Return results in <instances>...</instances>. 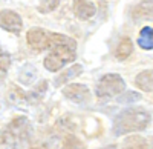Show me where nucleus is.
I'll use <instances>...</instances> for the list:
<instances>
[{"mask_svg": "<svg viewBox=\"0 0 153 149\" xmlns=\"http://www.w3.org/2000/svg\"><path fill=\"white\" fill-rule=\"evenodd\" d=\"M9 66H11V57H9V54L0 51V79H3L6 76Z\"/></svg>", "mask_w": 153, "mask_h": 149, "instance_id": "obj_19", "label": "nucleus"}, {"mask_svg": "<svg viewBox=\"0 0 153 149\" xmlns=\"http://www.w3.org/2000/svg\"><path fill=\"white\" fill-rule=\"evenodd\" d=\"M46 91H48V82H46V80H42L31 92L26 94V95H28L29 105H37V103H40L42 98H43L45 94H46Z\"/></svg>", "mask_w": 153, "mask_h": 149, "instance_id": "obj_13", "label": "nucleus"}, {"mask_svg": "<svg viewBox=\"0 0 153 149\" xmlns=\"http://www.w3.org/2000/svg\"><path fill=\"white\" fill-rule=\"evenodd\" d=\"M126 89V82L120 74H106L97 83V97L100 100L109 98L121 94Z\"/></svg>", "mask_w": 153, "mask_h": 149, "instance_id": "obj_4", "label": "nucleus"}, {"mask_svg": "<svg viewBox=\"0 0 153 149\" xmlns=\"http://www.w3.org/2000/svg\"><path fill=\"white\" fill-rule=\"evenodd\" d=\"M152 6H153L152 0L141 2L139 5L135 6V9H133V12H132V19H133L135 22H138V20H146V19H152Z\"/></svg>", "mask_w": 153, "mask_h": 149, "instance_id": "obj_11", "label": "nucleus"}, {"mask_svg": "<svg viewBox=\"0 0 153 149\" xmlns=\"http://www.w3.org/2000/svg\"><path fill=\"white\" fill-rule=\"evenodd\" d=\"M138 45L143 49H147V51L153 49V28L152 26H144L141 29L138 37Z\"/></svg>", "mask_w": 153, "mask_h": 149, "instance_id": "obj_15", "label": "nucleus"}, {"mask_svg": "<svg viewBox=\"0 0 153 149\" xmlns=\"http://www.w3.org/2000/svg\"><path fill=\"white\" fill-rule=\"evenodd\" d=\"M0 28H3L5 31L12 32V34H20L23 29L22 17L11 9L0 11Z\"/></svg>", "mask_w": 153, "mask_h": 149, "instance_id": "obj_5", "label": "nucleus"}, {"mask_svg": "<svg viewBox=\"0 0 153 149\" xmlns=\"http://www.w3.org/2000/svg\"><path fill=\"white\" fill-rule=\"evenodd\" d=\"M58 5H60V0H42L37 9H38V12H42V14H46V12L54 11Z\"/></svg>", "mask_w": 153, "mask_h": 149, "instance_id": "obj_18", "label": "nucleus"}, {"mask_svg": "<svg viewBox=\"0 0 153 149\" xmlns=\"http://www.w3.org/2000/svg\"><path fill=\"white\" fill-rule=\"evenodd\" d=\"M135 85L138 86L141 91L144 92H152L153 89V76H152V71H143V72H139L136 79H135Z\"/></svg>", "mask_w": 153, "mask_h": 149, "instance_id": "obj_12", "label": "nucleus"}, {"mask_svg": "<svg viewBox=\"0 0 153 149\" xmlns=\"http://www.w3.org/2000/svg\"><path fill=\"white\" fill-rule=\"evenodd\" d=\"M123 148H136V149H146V148H150L149 142L139 135H130L124 140V145Z\"/></svg>", "mask_w": 153, "mask_h": 149, "instance_id": "obj_17", "label": "nucleus"}, {"mask_svg": "<svg viewBox=\"0 0 153 149\" xmlns=\"http://www.w3.org/2000/svg\"><path fill=\"white\" fill-rule=\"evenodd\" d=\"M81 72H83V66H81V65H74V66H71L69 69H66L65 72H61L60 76H57V77L54 79V85H55V86H61V85L71 83L75 77L81 76Z\"/></svg>", "mask_w": 153, "mask_h": 149, "instance_id": "obj_10", "label": "nucleus"}, {"mask_svg": "<svg viewBox=\"0 0 153 149\" xmlns=\"http://www.w3.org/2000/svg\"><path fill=\"white\" fill-rule=\"evenodd\" d=\"M61 148H84V146L74 134H68L65 137V140H63V143H61Z\"/></svg>", "mask_w": 153, "mask_h": 149, "instance_id": "obj_21", "label": "nucleus"}, {"mask_svg": "<svg viewBox=\"0 0 153 149\" xmlns=\"http://www.w3.org/2000/svg\"><path fill=\"white\" fill-rule=\"evenodd\" d=\"M31 125L26 117H16L0 134V143L5 148H28Z\"/></svg>", "mask_w": 153, "mask_h": 149, "instance_id": "obj_3", "label": "nucleus"}, {"mask_svg": "<svg viewBox=\"0 0 153 149\" xmlns=\"http://www.w3.org/2000/svg\"><path fill=\"white\" fill-rule=\"evenodd\" d=\"M132 52H133V42L129 37H124V39L118 43L117 49H115V57L118 60H126Z\"/></svg>", "mask_w": 153, "mask_h": 149, "instance_id": "obj_14", "label": "nucleus"}, {"mask_svg": "<svg viewBox=\"0 0 153 149\" xmlns=\"http://www.w3.org/2000/svg\"><path fill=\"white\" fill-rule=\"evenodd\" d=\"M26 40L28 45L34 49V51L40 52L48 49V40H49V31L43 28H31L26 32Z\"/></svg>", "mask_w": 153, "mask_h": 149, "instance_id": "obj_6", "label": "nucleus"}, {"mask_svg": "<svg viewBox=\"0 0 153 149\" xmlns=\"http://www.w3.org/2000/svg\"><path fill=\"white\" fill-rule=\"evenodd\" d=\"M37 77V69L35 66L32 65H25L22 68V72H20V76H19V80L23 83V85H32L34 80Z\"/></svg>", "mask_w": 153, "mask_h": 149, "instance_id": "obj_16", "label": "nucleus"}, {"mask_svg": "<svg viewBox=\"0 0 153 149\" xmlns=\"http://www.w3.org/2000/svg\"><path fill=\"white\" fill-rule=\"evenodd\" d=\"M63 95L74 103H83L91 97V91H89L86 85L72 83V85H68L63 88Z\"/></svg>", "mask_w": 153, "mask_h": 149, "instance_id": "obj_7", "label": "nucleus"}, {"mask_svg": "<svg viewBox=\"0 0 153 149\" xmlns=\"http://www.w3.org/2000/svg\"><path fill=\"white\" fill-rule=\"evenodd\" d=\"M152 121V114L144 108H129L120 112L113 120V135H123L147 129Z\"/></svg>", "mask_w": 153, "mask_h": 149, "instance_id": "obj_2", "label": "nucleus"}, {"mask_svg": "<svg viewBox=\"0 0 153 149\" xmlns=\"http://www.w3.org/2000/svg\"><path fill=\"white\" fill-rule=\"evenodd\" d=\"M48 49H49V54L46 55L43 65L48 71L57 72L61 68H65L68 63L75 60L76 42L69 35L49 31Z\"/></svg>", "mask_w": 153, "mask_h": 149, "instance_id": "obj_1", "label": "nucleus"}, {"mask_svg": "<svg viewBox=\"0 0 153 149\" xmlns=\"http://www.w3.org/2000/svg\"><path fill=\"white\" fill-rule=\"evenodd\" d=\"M118 102L120 103H135V102H139L141 100V94L138 92H126V94H118Z\"/></svg>", "mask_w": 153, "mask_h": 149, "instance_id": "obj_20", "label": "nucleus"}, {"mask_svg": "<svg viewBox=\"0 0 153 149\" xmlns=\"http://www.w3.org/2000/svg\"><path fill=\"white\" fill-rule=\"evenodd\" d=\"M8 100L16 105L19 108H25V106H29V102H28V95L26 92H25L22 88H19V86L12 85L11 88L8 89Z\"/></svg>", "mask_w": 153, "mask_h": 149, "instance_id": "obj_9", "label": "nucleus"}, {"mask_svg": "<svg viewBox=\"0 0 153 149\" xmlns=\"http://www.w3.org/2000/svg\"><path fill=\"white\" fill-rule=\"evenodd\" d=\"M74 12L80 20H89L95 16L97 8L89 0H74Z\"/></svg>", "mask_w": 153, "mask_h": 149, "instance_id": "obj_8", "label": "nucleus"}]
</instances>
